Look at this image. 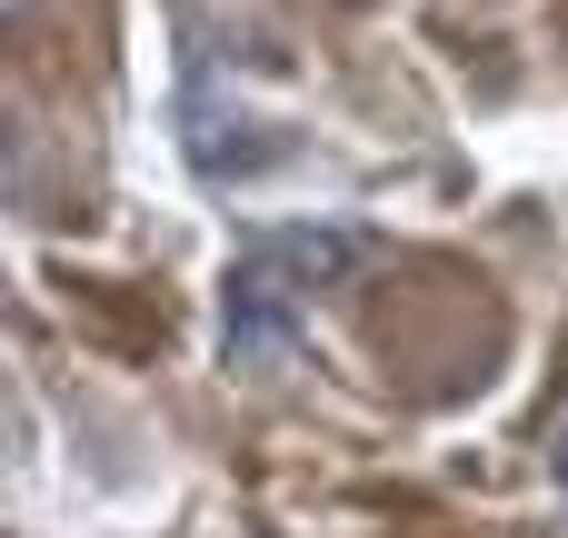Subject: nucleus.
<instances>
[{"label":"nucleus","instance_id":"1","mask_svg":"<svg viewBox=\"0 0 568 538\" xmlns=\"http://www.w3.org/2000/svg\"><path fill=\"white\" fill-rule=\"evenodd\" d=\"M220 359L250 369V379L300 359V290H290L270 260H240L230 290H220Z\"/></svg>","mask_w":568,"mask_h":538},{"label":"nucleus","instance_id":"2","mask_svg":"<svg viewBox=\"0 0 568 538\" xmlns=\"http://www.w3.org/2000/svg\"><path fill=\"white\" fill-rule=\"evenodd\" d=\"M369 230H329V220H290V230H260L250 240V260H270L290 290H339L349 270H369Z\"/></svg>","mask_w":568,"mask_h":538},{"label":"nucleus","instance_id":"3","mask_svg":"<svg viewBox=\"0 0 568 538\" xmlns=\"http://www.w3.org/2000/svg\"><path fill=\"white\" fill-rule=\"evenodd\" d=\"M549 469H559V489H568V429H559V439H549Z\"/></svg>","mask_w":568,"mask_h":538},{"label":"nucleus","instance_id":"4","mask_svg":"<svg viewBox=\"0 0 568 538\" xmlns=\"http://www.w3.org/2000/svg\"><path fill=\"white\" fill-rule=\"evenodd\" d=\"M10 20H30V0H10Z\"/></svg>","mask_w":568,"mask_h":538}]
</instances>
